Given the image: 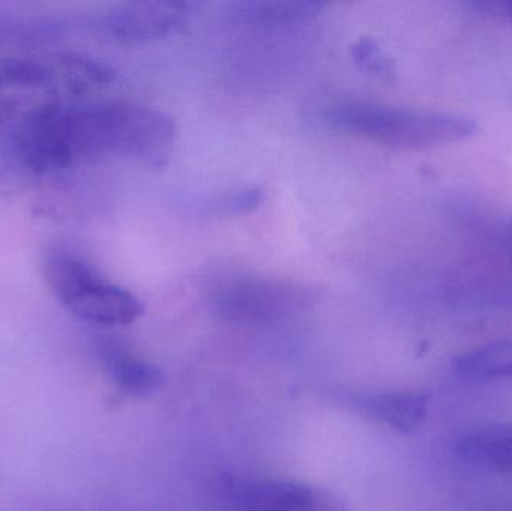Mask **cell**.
Returning a JSON list of instances; mask_svg holds the SVG:
<instances>
[{
  "label": "cell",
  "instance_id": "11",
  "mask_svg": "<svg viewBox=\"0 0 512 511\" xmlns=\"http://www.w3.org/2000/svg\"><path fill=\"white\" fill-rule=\"evenodd\" d=\"M56 74L62 86L74 95H87L110 86L114 71L110 66L81 54H65L57 60Z\"/></svg>",
  "mask_w": 512,
  "mask_h": 511
},
{
  "label": "cell",
  "instance_id": "9",
  "mask_svg": "<svg viewBox=\"0 0 512 511\" xmlns=\"http://www.w3.org/2000/svg\"><path fill=\"white\" fill-rule=\"evenodd\" d=\"M462 461L498 471L512 479V423L475 429L456 444Z\"/></svg>",
  "mask_w": 512,
  "mask_h": 511
},
{
  "label": "cell",
  "instance_id": "1",
  "mask_svg": "<svg viewBox=\"0 0 512 511\" xmlns=\"http://www.w3.org/2000/svg\"><path fill=\"white\" fill-rule=\"evenodd\" d=\"M74 155L137 156L161 164L176 141V123L164 111L146 105L114 102L66 111Z\"/></svg>",
  "mask_w": 512,
  "mask_h": 511
},
{
  "label": "cell",
  "instance_id": "8",
  "mask_svg": "<svg viewBox=\"0 0 512 511\" xmlns=\"http://www.w3.org/2000/svg\"><path fill=\"white\" fill-rule=\"evenodd\" d=\"M186 2H132L105 18L108 35L122 42H147L168 35L188 15Z\"/></svg>",
  "mask_w": 512,
  "mask_h": 511
},
{
  "label": "cell",
  "instance_id": "6",
  "mask_svg": "<svg viewBox=\"0 0 512 511\" xmlns=\"http://www.w3.org/2000/svg\"><path fill=\"white\" fill-rule=\"evenodd\" d=\"M21 149L33 173L44 174L69 167L75 155L69 141L66 111L60 110L59 104H53L27 116Z\"/></svg>",
  "mask_w": 512,
  "mask_h": 511
},
{
  "label": "cell",
  "instance_id": "3",
  "mask_svg": "<svg viewBox=\"0 0 512 511\" xmlns=\"http://www.w3.org/2000/svg\"><path fill=\"white\" fill-rule=\"evenodd\" d=\"M45 278L60 302L81 320L128 326L144 314V305L135 294L102 278L95 267L71 252H50Z\"/></svg>",
  "mask_w": 512,
  "mask_h": 511
},
{
  "label": "cell",
  "instance_id": "7",
  "mask_svg": "<svg viewBox=\"0 0 512 511\" xmlns=\"http://www.w3.org/2000/svg\"><path fill=\"white\" fill-rule=\"evenodd\" d=\"M57 104L53 74L38 62L9 59L0 63V123L26 111L27 116Z\"/></svg>",
  "mask_w": 512,
  "mask_h": 511
},
{
  "label": "cell",
  "instance_id": "14",
  "mask_svg": "<svg viewBox=\"0 0 512 511\" xmlns=\"http://www.w3.org/2000/svg\"><path fill=\"white\" fill-rule=\"evenodd\" d=\"M355 60L361 68L367 69L379 77H390L394 72L393 60L388 59L387 54L378 47L373 39L363 38L352 47Z\"/></svg>",
  "mask_w": 512,
  "mask_h": 511
},
{
  "label": "cell",
  "instance_id": "15",
  "mask_svg": "<svg viewBox=\"0 0 512 511\" xmlns=\"http://www.w3.org/2000/svg\"><path fill=\"white\" fill-rule=\"evenodd\" d=\"M261 192L258 189H245L240 192H230L224 197L216 198L210 203L216 213H243L255 209L261 203Z\"/></svg>",
  "mask_w": 512,
  "mask_h": 511
},
{
  "label": "cell",
  "instance_id": "2",
  "mask_svg": "<svg viewBox=\"0 0 512 511\" xmlns=\"http://www.w3.org/2000/svg\"><path fill=\"white\" fill-rule=\"evenodd\" d=\"M328 128L399 150H421L468 140L477 123L447 111L388 107L369 102L330 105L319 114Z\"/></svg>",
  "mask_w": 512,
  "mask_h": 511
},
{
  "label": "cell",
  "instance_id": "10",
  "mask_svg": "<svg viewBox=\"0 0 512 511\" xmlns=\"http://www.w3.org/2000/svg\"><path fill=\"white\" fill-rule=\"evenodd\" d=\"M369 416L396 431H418L429 416V399L418 392H388L370 396L364 402Z\"/></svg>",
  "mask_w": 512,
  "mask_h": 511
},
{
  "label": "cell",
  "instance_id": "16",
  "mask_svg": "<svg viewBox=\"0 0 512 511\" xmlns=\"http://www.w3.org/2000/svg\"><path fill=\"white\" fill-rule=\"evenodd\" d=\"M478 8H484L487 12L512 21V2L480 3Z\"/></svg>",
  "mask_w": 512,
  "mask_h": 511
},
{
  "label": "cell",
  "instance_id": "4",
  "mask_svg": "<svg viewBox=\"0 0 512 511\" xmlns=\"http://www.w3.org/2000/svg\"><path fill=\"white\" fill-rule=\"evenodd\" d=\"M303 285L274 278H240L225 282L212 296L222 320L242 326H268L303 314L312 305Z\"/></svg>",
  "mask_w": 512,
  "mask_h": 511
},
{
  "label": "cell",
  "instance_id": "5",
  "mask_svg": "<svg viewBox=\"0 0 512 511\" xmlns=\"http://www.w3.org/2000/svg\"><path fill=\"white\" fill-rule=\"evenodd\" d=\"M230 501L234 511H348L333 492L294 480H240Z\"/></svg>",
  "mask_w": 512,
  "mask_h": 511
},
{
  "label": "cell",
  "instance_id": "13",
  "mask_svg": "<svg viewBox=\"0 0 512 511\" xmlns=\"http://www.w3.org/2000/svg\"><path fill=\"white\" fill-rule=\"evenodd\" d=\"M111 377L117 389L131 398H146L164 384V374L158 366L129 354H116L111 359Z\"/></svg>",
  "mask_w": 512,
  "mask_h": 511
},
{
  "label": "cell",
  "instance_id": "12",
  "mask_svg": "<svg viewBox=\"0 0 512 511\" xmlns=\"http://www.w3.org/2000/svg\"><path fill=\"white\" fill-rule=\"evenodd\" d=\"M456 369L472 380L512 378V339L468 351L456 360Z\"/></svg>",
  "mask_w": 512,
  "mask_h": 511
}]
</instances>
